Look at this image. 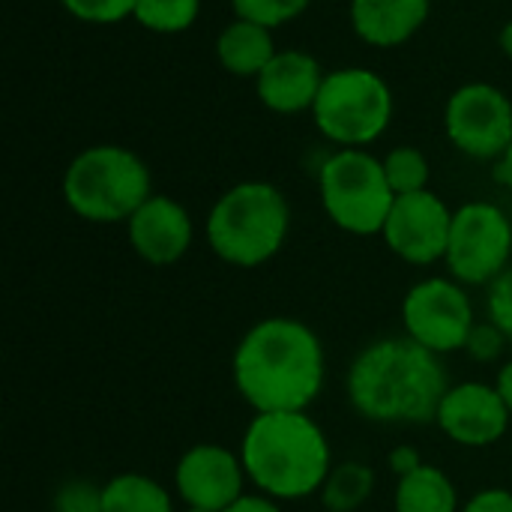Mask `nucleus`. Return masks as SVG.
<instances>
[{
  "mask_svg": "<svg viewBox=\"0 0 512 512\" xmlns=\"http://www.w3.org/2000/svg\"><path fill=\"white\" fill-rule=\"evenodd\" d=\"M231 375L237 393L255 414L306 411L324 390V345L300 318L273 315L243 333Z\"/></svg>",
  "mask_w": 512,
  "mask_h": 512,
  "instance_id": "obj_1",
  "label": "nucleus"
},
{
  "mask_svg": "<svg viewBox=\"0 0 512 512\" xmlns=\"http://www.w3.org/2000/svg\"><path fill=\"white\" fill-rule=\"evenodd\" d=\"M345 390L351 408L369 423L426 426L435 423L450 381L438 354L411 336H390L354 357Z\"/></svg>",
  "mask_w": 512,
  "mask_h": 512,
  "instance_id": "obj_2",
  "label": "nucleus"
},
{
  "mask_svg": "<svg viewBox=\"0 0 512 512\" xmlns=\"http://www.w3.org/2000/svg\"><path fill=\"white\" fill-rule=\"evenodd\" d=\"M249 483L273 501H303L321 492L333 471L324 429L306 411L255 414L240 441Z\"/></svg>",
  "mask_w": 512,
  "mask_h": 512,
  "instance_id": "obj_3",
  "label": "nucleus"
},
{
  "mask_svg": "<svg viewBox=\"0 0 512 512\" xmlns=\"http://www.w3.org/2000/svg\"><path fill=\"white\" fill-rule=\"evenodd\" d=\"M291 231V204L267 180H243L225 189L207 213L204 237L213 255L231 267H261L276 258Z\"/></svg>",
  "mask_w": 512,
  "mask_h": 512,
  "instance_id": "obj_4",
  "label": "nucleus"
},
{
  "mask_svg": "<svg viewBox=\"0 0 512 512\" xmlns=\"http://www.w3.org/2000/svg\"><path fill=\"white\" fill-rule=\"evenodd\" d=\"M60 192L78 219L114 225L129 222V216L153 195V177L135 150L93 144L66 165Z\"/></svg>",
  "mask_w": 512,
  "mask_h": 512,
  "instance_id": "obj_5",
  "label": "nucleus"
},
{
  "mask_svg": "<svg viewBox=\"0 0 512 512\" xmlns=\"http://www.w3.org/2000/svg\"><path fill=\"white\" fill-rule=\"evenodd\" d=\"M393 111V90L378 72L342 66L324 75L321 93L312 105V120L339 150H366L390 129Z\"/></svg>",
  "mask_w": 512,
  "mask_h": 512,
  "instance_id": "obj_6",
  "label": "nucleus"
},
{
  "mask_svg": "<svg viewBox=\"0 0 512 512\" xmlns=\"http://www.w3.org/2000/svg\"><path fill=\"white\" fill-rule=\"evenodd\" d=\"M318 192L327 219L354 234L375 237L393 210L396 192L384 174V159L369 150H336L318 171Z\"/></svg>",
  "mask_w": 512,
  "mask_h": 512,
  "instance_id": "obj_7",
  "label": "nucleus"
},
{
  "mask_svg": "<svg viewBox=\"0 0 512 512\" xmlns=\"http://www.w3.org/2000/svg\"><path fill=\"white\" fill-rule=\"evenodd\" d=\"M512 258L510 216L492 201H468L453 210L444 264L462 285H492Z\"/></svg>",
  "mask_w": 512,
  "mask_h": 512,
  "instance_id": "obj_8",
  "label": "nucleus"
},
{
  "mask_svg": "<svg viewBox=\"0 0 512 512\" xmlns=\"http://www.w3.org/2000/svg\"><path fill=\"white\" fill-rule=\"evenodd\" d=\"M402 324L405 336H411L432 354L444 357L453 351H465L477 318L462 282L432 276L408 288L402 300Z\"/></svg>",
  "mask_w": 512,
  "mask_h": 512,
  "instance_id": "obj_9",
  "label": "nucleus"
},
{
  "mask_svg": "<svg viewBox=\"0 0 512 512\" xmlns=\"http://www.w3.org/2000/svg\"><path fill=\"white\" fill-rule=\"evenodd\" d=\"M444 132L459 153L498 162L512 144V99L489 81L462 84L444 105Z\"/></svg>",
  "mask_w": 512,
  "mask_h": 512,
  "instance_id": "obj_10",
  "label": "nucleus"
},
{
  "mask_svg": "<svg viewBox=\"0 0 512 512\" xmlns=\"http://www.w3.org/2000/svg\"><path fill=\"white\" fill-rule=\"evenodd\" d=\"M450 228L453 210L441 195L426 189L414 195H396L381 237L396 258L414 267H429L435 261H444Z\"/></svg>",
  "mask_w": 512,
  "mask_h": 512,
  "instance_id": "obj_11",
  "label": "nucleus"
},
{
  "mask_svg": "<svg viewBox=\"0 0 512 512\" xmlns=\"http://www.w3.org/2000/svg\"><path fill=\"white\" fill-rule=\"evenodd\" d=\"M510 408L495 384L462 381L453 384L438 408L435 426L459 447L483 450L498 444L510 429Z\"/></svg>",
  "mask_w": 512,
  "mask_h": 512,
  "instance_id": "obj_12",
  "label": "nucleus"
},
{
  "mask_svg": "<svg viewBox=\"0 0 512 512\" xmlns=\"http://www.w3.org/2000/svg\"><path fill=\"white\" fill-rule=\"evenodd\" d=\"M246 468L240 453L219 444L189 447L174 468V489L186 507L222 512L246 495Z\"/></svg>",
  "mask_w": 512,
  "mask_h": 512,
  "instance_id": "obj_13",
  "label": "nucleus"
},
{
  "mask_svg": "<svg viewBox=\"0 0 512 512\" xmlns=\"http://www.w3.org/2000/svg\"><path fill=\"white\" fill-rule=\"evenodd\" d=\"M129 246L135 255L153 267L177 264L195 240V225L189 210L168 195H150L126 222Z\"/></svg>",
  "mask_w": 512,
  "mask_h": 512,
  "instance_id": "obj_14",
  "label": "nucleus"
},
{
  "mask_svg": "<svg viewBox=\"0 0 512 512\" xmlns=\"http://www.w3.org/2000/svg\"><path fill=\"white\" fill-rule=\"evenodd\" d=\"M324 75L327 72L321 69L318 57H312L309 51H276V57L255 78V93L261 105L273 114H303L312 111Z\"/></svg>",
  "mask_w": 512,
  "mask_h": 512,
  "instance_id": "obj_15",
  "label": "nucleus"
},
{
  "mask_svg": "<svg viewBox=\"0 0 512 512\" xmlns=\"http://www.w3.org/2000/svg\"><path fill=\"white\" fill-rule=\"evenodd\" d=\"M432 0H351L354 33L372 48H399L429 21Z\"/></svg>",
  "mask_w": 512,
  "mask_h": 512,
  "instance_id": "obj_16",
  "label": "nucleus"
},
{
  "mask_svg": "<svg viewBox=\"0 0 512 512\" xmlns=\"http://www.w3.org/2000/svg\"><path fill=\"white\" fill-rule=\"evenodd\" d=\"M276 51L279 48L273 42V30L246 18L228 21L216 36V60L228 75L237 78L255 81L264 72V66L276 57Z\"/></svg>",
  "mask_w": 512,
  "mask_h": 512,
  "instance_id": "obj_17",
  "label": "nucleus"
},
{
  "mask_svg": "<svg viewBox=\"0 0 512 512\" xmlns=\"http://www.w3.org/2000/svg\"><path fill=\"white\" fill-rule=\"evenodd\" d=\"M396 512H462L459 510V489L456 483L435 465H420L408 477H399L396 495H393Z\"/></svg>",
  "mask_w": 512,
  "mask_h": 512,
  "instance_id": "obj_18",
  "label": "nucleus"
},
{
  "mask_svg": "<svg viewBox=\"0 0 512 512\" xmlns=\"http://www.w3.org/2000/svg\"><path fill=\"white\" fill-rule=\"evenodd\" d=\"M105 512H174L168 489L144 474H117L102 486Z\"/></svg>",
  "mask_w": 512,
  "mask_h": 512,
  "instance_id": "obj_19",
  "label": "nucleus"
},
{
  "mask_svg": "<svg viewBox=\"0 0 512 512\" xmlns=\"http://www.w3.org/2000/svg\"><path fill=\"white\" fill-rule=\"evenodd\" d=\"M375 492V471L366 462H339L321 486L327 512H357Z\"/></svg>",
  "mask_w": 512,
  "mask_h": 512,
  "instance_id": "obj_20",
  "label": "nucleus"
},
{
  "mask_svg": "<svg viewBox=\"0 0 512 512\" xmlns=\"http://www.w3.org/2000/svg\"><path fill=\"white\" fill-rule=\"evenodd\" d=\"M201 15V0H135V21L159 36L186 33Z\"/></svg>",
  "mask_w": 512,
  "mask_h": 512,
  "instance_id": "obj_21",
  "label": "nucleus"
},
{
  "mask_svg": "<svg viewBox=\"0 0 512 512\" xmlns=\"http://www.w3.org/2000/svg\"><path fill=\"white\" fill-rule=\"evenodd\" d=\"M384 174H387L396 195H414V192L429 189L432 165H429V159H426V153L420 147L402 144V147H393L384 156Z\"/></svg>",
  "mask_w": 512,
  "mask_h": 512,
  "instance_id": "obj_22",
  "label": "nucleus"
},
{
  "mask_svg": "<svg viewBox=\"0 0 512 512\" xmlns=\"http://www.w3.org/2000/svg\"><path fill=\"white\" fill-rule=\"evenodd\" d=\"M309 3L312 0H231V9H234V18H246V21L276 30L282 24L297 21L309 9Z\"/></svg>",
  "mask_w": 512,
  "mask_h": 512,
  "instance_id": "obj_23",
  "label": "nucleus"
},
{
  "mask_svg": "<svg viewBox=\"0 0 512 512\" xmlns=\"http://www.w3.org/2000/svg\"><path fill=\"white\" fill-rule=\"evenodd\" d=\"M60 6L84 24H120L135 15V0H60Z\"/></svg>",
  "mask_w": 512,
  "mask_h": 512,
  "instance_id": "obj_24",
  "label": "nucleus"
},
{
  "mask_svg": "<svg viewBox=\"0 0 512 512\" xmlns=\"http://www.w3.org/2000/svg\"><path fill=\"white\" fill-rule=\"evenodd\" d=\"M54 512H105L102 486L90 480H66L54 495Z\"/></svg>",
  "mask_w": 512,
  "mask_h": 512,
  "instance_id": "obj_25",
  "label": "nucleus"
},
{
  "mask_svg": "<svg viewBox=\"0 0 512 512\" xmlns=\"http://www.w3.org/2000/svg\"><path fill=\"white\" fill-rule=\"evenodd\" d=\"M486 309H489V321L512 342V264L489 285Z\"/></svg>",
  "mask_w": 512,
  "mask_h": 512,
  "instance_id": "obj_26",
  "label": "nucleus"
},
{
  "mask_svg": "<svg viewBox=\"0 0 512 512\" xmlns=\"http://www.w3.org/2000/svg\"><path fill=\"white\" fill-rule=\"evenodd\" d=\"M507 336L492 324V321H483V324H474L471 336H468V345H465V354L477 363H495L504 348H507Z\"/></svg>",
  "mask_w": 512,
  "mask_h": 512,
  "instance_id": "obj_27",
  "label": "nucleus"
},
{
  "mask_svg": "<svg viewBox=\"0 0 512 512\" xmlns=\"http://www.w3.org/2000/svg\"><path fill=\"white\" fill-rule=\"evenodd\" d=\"M462 512H512V492L501 486L483 489L462 507Z\"/></svg>",
  "mask_w": 512,
  "mask_h": 512,
  "instance_id": "obj_28",
  "label": "nucleus"
},
{
  "mask_svg": "<svg viewBox=\"0 0 512 512\" xmlns=\"http://www.w3.org/2000/svg\"><path fill=\"white\" fill-rule=\"evenodd\" d=\"M387 465H390V471H393L396 477H408L411 471H417V468H420V465H426V462H423V456L417 453V447H411V444H399V447L390 453Z\"/></svg>",
  "mask_w": 512,
  "mask_h": 512,
  "instance_id": "obj_29",
  "label": "nucleus"
},
{
  "mask_svg": "<svg viewBox=\"0 0 512 512\" xmlns=\"http://www.w3.org/2000/svg\"><path fill=\"white\" fill-rule=\"evenodd\" d=\"M222 512H282L279 510V504L273 501V498H267V495H261V492H246V495H240L228 510Z\"/></svg>",
  "mask_w": 512,
  "mask_h": 512,
  "instance_id": "obj_30",
  "label": "nucleus"
},
{
  "mask_svg": "<svg viewBox=\"0 0 512 512\" xmlns=\"http://www.w3.org/2000/svg\"><path fill=\"white\" fill-rule=\"evenodd\" d=\"M495 387H498L501 399L507 402V408H510V414H512V360H507V363L501 366V372H498V381H495Z\"/></svg>",
  "mask_w": 512,
  "mask_h": 512,
  "instance_id": "obj_31",
  "label": "nucleus"
},
{
  "mask_svg": "<svg viewBox=\"0 0 512 512\" xmlns=\"http://www.w3.org/2000/svg\"><path fill=\"white\" fill-rule=\"evenodd\" d=\"M495 180H498L504 189H510L512 192V144H510V150L495 162Z\"/></svg>",
  "mask_w": 512,
  "mask_h": 512,
  "instance_id": "obj_32",
  "label": "nucleus"
},
{
  "mask_svg": "<svg viewBox=\"0 0 512 512\" xmlns=\"http://www.w3.org/2000/svg\"><path fill=\"white\" fill-rule=\"evenodd\" d=\"M498 45H501V51H504V54L512 60V21H507V24L501 27V33H498Z\"/></svg>",
  "mask_w": 512,
  "mask_h": 512,
  "instance_id": "obj_33",
  "label": "nucleus"
},
{
  "mask_svg": "<svg viewBox=\"0 0 512 512\" xmlns=\"http://www.w3.org/2000/svg\"><path fill=\"white\" fill-rule=\"evenodd\" d=\"M186 512H213V510H201V507H186Z\"/></svg>",
  "mask_w": 512,
  "mask_h": 512,
  "instance_id": "obj_34",
  "label": "nucleus"
}]
</instances>
